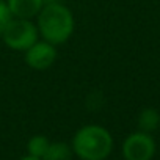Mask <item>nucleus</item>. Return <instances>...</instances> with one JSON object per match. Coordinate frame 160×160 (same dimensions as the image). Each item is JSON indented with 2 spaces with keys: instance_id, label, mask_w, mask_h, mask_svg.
<instances>
[{
  "instance_id": "nucleus-2",
  "label": "nucleus",
  "mask_w": 160,
  "mask_h": 160,
  "mask_svg": "<svg viewBox=\"0 0 160 160\" xmlns=\"http://www.w3.org/2000/svg\"><path fill=\"white\" fill-rule=\"evenodd\" d=\"M71 148L82 160H105L113 151V137L99 124H87L74 133Z\"/></svg>"
},
{
  "instance_id": "nucleus-5",
  "label": "nucleus",
  "mask_w": 160,
  "mask_h": 160,
  "mask_svg": "<svg viewBox=\"0 0 160 160\" xmlns=\"http://www.w3.org/2000/svg\"><path fill=\"white\" fill-rule=\"evenodd\" d=\"M57 46L44 41V39H38L35 44H32L25 52H24V58L27 66H30L35 71H46L49 69L55 60H57Z\"/></svg>"
},
{
  "instance_id": "nucleus-11",
  "label": "nucleus",
  "mask_w": 160,
  "mask_h": 160,
  "mask_svg": "<svg viewBox=\"0 0 160 160\" xmlns=\"http://www.w3.org/2000/svg\"><path fill=\"white\" fill-rule=\"evenodd\" d=\"M19 160H42V158H38V157H33V155H24V157H21Z\"/></svg>"
},
{
  "instance_id": "nucleus-10",
  "label": "nucleus",
  "mask_w": 160,
  "mask_h": 160,
  "mask_svg": "<svg viewBox=\"0 0 160 160\" xmlns=\"http://www.w3.org/2000/svg\"><path fill=\"white\" fill-rule=\"evenodd\" d=\"M11 18H13V14H11V11L8 8L7 0H0V25L5 27Z\"/></svg>"
},
{
  "instance_id": "nucleus-8",
  "label": "nucleus",
  "mask_w": 160,
  "mask_h": 160,
  "mask_svg": "<svg viewBox=\"0 0 160 160\" xmlns=\"http://www.w3.org/2000/svg\"><path fill=\"white\" fill-rule=\"evenodd\" d=\"M74 155L71 144L63 141H50L42 160H71Z\"/></svg>"
},
{
  "instance_id": "nucleus-1",
  "label": "nucleus",
  "mask_w": 160,
  "mask_h": 160,
  "mask_svg": "<svg viewBox=\"0 0 160 160\" xmlns=\"http://www.w3.org/2000/svg\"><path fill=\"white\" fill-rule=\"evenodd\" d=\"M36 27L39 36L53 44H64L74 33L75 19L72 11L61 2L44 3L36 16Z\"/></svg>"
},
{
  "instance_id": "nucleus-9",
  "label": "nucleus",
  "mask_w": 160,
  "mask_h": 160,
  "mask_svg": "<svg viewBox=\"0 0 160 160\" xmlns=\"http://www.w3.org/2000/svg\"><path fill=\"white\" fill-rule=\"evenodd\" d=\"M49 143L50 140L46 137V135H35L28 140L27 143V151L30 155L33 157H38V158H42L47 148H49Z\"/></svg>"
},
{
  "instance_id": "nucleus-12",
  "label": "nucleus",
  "mask_w": 160,
  "mask_h": 160,
  "mask_svg": "<svg viewBox=\"0 0 160 160\" xmlns=\"http://www.w3.org/2000/svg\"><path fill=\"white\" fill-rule=\"evenodd\" d=\"M52 2H61V0H44V3H52Z\"/></svg>"
},
{
  "instance_id": "nucleus-7",
  "label": "nucleus",
  "mask_w": 160,
  "mask_h": 160,
  "mask_svg": "<svg viewBox=\"0 0 160 160\" xmlns=\"http://www.w3.org/2000/svg\"><path fill=\"white\" fill-rule=\"evenodd\" d=\"M160 127V113L155 108H143L138 115V129L151 133Z\"/></svg>"
},
{
  "instance_id": "nucleus-3",
  "label": "nucleus",
  "mask_w": 160,
  "mask_h": 160,
  "mask_svg": "<svg viewBox=\"0 0 160 160\" xmlns=\"http://www.w3.org/2000/svg\"><path fill=\"white\" fill-rule=\"evenodd\" d=\"M38 39L39 33L33 19L11 18L2 33L3 44L14 52H25Z\"/></svg>"
},
{
  "instance_id": "nucleus-6",
  "label": "nucleus",
  "mask_w": 160,
  "mask_h": 160,
  "mask_svg": "<svg viewBox=\"0 0 160 160\" xmlns=\"http://www.w3.org/2000/svg\"><path fill=\"white\" fill-rule=\"evenodd\" d=\"M13 18L33 19L44 7V0H7Z\"/></svg>"
},
{
  "instance_id": "nucleus-4",
  "label": "nucleus",
  "mask_w": 160,
  "mask_h": 160,
  "mask_svg": "<svg viewBox=\"0 0 160 160\" xmlns=\"http://www.w3.org/2000/svg\"><path fill=\"white\" fill-rule=\"evenodd\" d=\"M122 155L126 160H152L155 155V141L151 133L133 132L122 143Z\"/></svg>"
}]
</instances>
